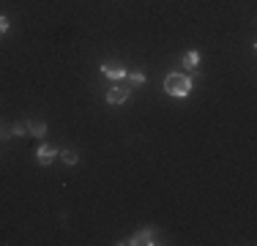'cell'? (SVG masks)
<instances>
[{"mask_svg":"<svg viewBox=\"0 0 257 246\" xmlns=\"http://www.w3.org/2000/svg\"><path fill=\"white\" fill-rule=\"evenodd\" d=\"M192 88H194V82L186 74H167V79H164V90L170 96H186Z\"/></svg>","mask_w":257,"mask_h":246,"instance_id":"obj_1","label":"cell"},{"mask_svg":"<svg viewBox=\"0 0 257 246\" xmlns=\"http://www.w3.org/2000/svg\"><path fill=\"white\" fill-rule=\"evenodd\" d=\"M156 238V230H151V227H145V230H140V232H134L128 241H120L123 246H140V243H159V241H154Z\"/></svg>","mask_w":257,"mask_h":246,"instance_id":"obj_2","label":"cell"},{"mask_svg":"<svg viewBox=\"0 0 257 246\" xmlns=\"http://www.w3.org/2000/svg\"><path fill=\"white\" fill-rule=\"evenodd\" d=\"M55 156H58V151H55L52 145H41L39 151H36V162L44 164V167H47V164H52V159H55Z\"/></svg>","mask_w":257,"mask_h":246,"instance_id":"obj_3","label":"cell"},{"mask_svg":"<svg viewBox=\"0 0 257 246\" xmlns=\"http://www.w3.org/2000/svg\"><path fill=\"white\" fill-rule=\"evenodd\" d=\"M101 74H104V77H109V79H123L126 77V69L120 63H104L101 66Z\"/></svg>","mask_w":257,"mask_h":246,"instance_id":"obj_4","label":"cell"},{"mask_svg":"<svg viewBox=\"0 0 257 246\" xmlns=\"http://www.w3.org/2000/svg\"><path fill=\"white\" fill-rule=\"evenodd\" d=\"M126 98H128V88H109V93H107L109 104H123Z\"/></svg>","mask_w":257,"mask_h":246,"instance_id":"obj_5","label":"cell"},{"mask_svg":"<svg viewBox=\"0 0 257 246\" xmlns=\"http://www.w3.org/2000/svg\"><path fill=\"white\" fill-rule=\"evenodd\" d=\"M28 132L33 134V137L44 140V134H47V123H44V120H28Z\"/></svg>","mask_w":257,"mask_h":246,"instance_id":"obj_6","label":"cell"},{"mask_svg":"<svg viewBox=\"0 0 257 246\" xmlns=\"http://www.w3.org/2000/svg\"><path fill=\"white\" fill-rule=\"evenodd\" d=\"M183 66H186L189 71H194L200 66V52H186L183 55Z\"/></svg>","mask_w":257,"mask_h":246,"instance_id":"obj_7","label":"cell"},{"mask_svg":"<svg viewBox=\"0 0 257 246\" xmlns=\"http://www.w3.org/2000/svg\"><path fill=\"white\" fill-rule=\"evenodd\" d=\"M25 134H30L28 132V120H20V123L11 126V137H25Z\"/></svg>","mask_w":257,"mask_h":246,"instance_id":"obj_8","label":"cell"},{"mask_svg":"<svg viewBox=\"0 0 257 246\" xmlns=\"http://www.w3.org/2000/svg\"><path fill=\"white\" fill-rule=\"evenodd\" d=\"M60 156H63V162L69 164V167H71V164H77V162H79L77 151H71V148H69V151H60Z\"/></svg>","mask_w":257,"mask_h":246,"instance_id":"obj_9","label":"cell"},{"mask_svg":"<svg viewBox=\"0 0 257 246\" xmlns=\"http://www.w3.org/2000/svg\"><path fill=\"white\" fill-rule=\"evenodd\" d=\"M132 85H137V88H140V85H145V74L134 71V74H132Z\"/></svg>","mask_w":257,"mask_h":246,"instance_id":"obj_10","label":"cell"},{"mask_svg":"<svg viewBox=\"0 0 257 246\" xmlns=\"http://www.w3.org/2000/svg\"><path fill=\"white\" fill-rule=\"evenodd\" d=\"M11 137V126H6L3 120H0V140H9Z\"/></svg>","mask_w":257,"mask_h":246,"instance_id":"obj_11","label":"cell"},{"mask_svg":"<svg viewBox=\"0 0 257 246\" xmlns=\"http://www.w3.org/2000/svg\"><path fill=\"white\" fill-rule=\"evenodd\" d=\"M6 30H9V20H6V17H0V33H6Z\"/></svg>","mask_w":257,"mask_h":246,"instance_id":"obj_12","label":"cell"}]
</instances>
